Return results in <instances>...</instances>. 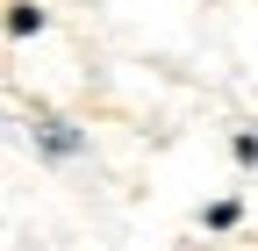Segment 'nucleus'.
<instances>
[{
  "mask_svg": "<svg viewBox=\"0 0 258 251\" xmlns=\"http://www.w3.org/2000/svg\"><path fill=\"white\" fill-rule=\"evenodd\" d=\"M29 144H36V158H50V165L86 158V130H79V122H64V115H50V108L29 115Z\"/></svg>",
  "mask_w": 258,
  "mask_h": 251,
  "instance_id": "1",
  "label": "nucleus"
},
{
  "mask_svg": "<svg viewBox=\"0 0 258 251\" xmlns=\"http://www.w3.org/2000/svg\"><path fill=\"white\" fill-rule=\"evenodd\" d=\"M237 223H244V201H237V194H222V201L201 208V230H237Z\"/></svg>",
  "mask_w": 258,
  "mask_h": 251,
  "instance_id": "3",
  "label": "nucleus"
},
{
  "mask_svg": "<svg viewBox=\"0 0 258 251\" xmlns=\"http://www.w3.org/2000/svg\"><path fill=\"white\" fill-rule=\"evenodd\" d=\"M230 158H237L244 172H258V130H237V137H230Z\"/></svg>",
  "mask_w": 258,
  "mask_h": 251,
  "instance_id": "4",
  "label": "nucleus"
},
{
  "mask_svg": "<svg viewBox=\"0 0 258 251\" xmlns=\"http://www.w3.org/2000/svg\"><path fill=\"white\" fill-rule=\"evenodd\" d=\"M43 29H50V15L36 8V0H15V8H8V36H15V43H29V36H43Z\"/></svg>",
  "mask_w": 258,
  "mask_h": 251,
  "instance_id": "2",
  "label": "nucleus"
}]
</instances>
